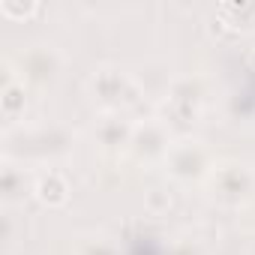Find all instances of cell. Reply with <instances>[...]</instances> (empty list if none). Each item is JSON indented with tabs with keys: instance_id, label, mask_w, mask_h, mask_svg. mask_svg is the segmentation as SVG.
Returning a JSON list of instances; mask_svg holds the SVG:
<instances>
[{
	"instance_id": "obj_11",
	"label": "cell",
	"mask_w": 255,
	"mask_h": 255,
	"mask_svg": "<svg viewBox=\"0 0 255 255\" xmlns=\"http://www.w3.org/2000/svg\"><path fill=\"white\" fill-rule=\"evenodd\" d=\"M0 108L6 120H15L24 111V81L18 75H6L3 90H0Z\"/></svg>"
},
{
	"instance_id": "obj_4",
	"label": "cell",
	"mask_w": 255,
	"mask_h": 255,
	"mask_svg": "<svg viewBox=\"0 0 255 255\" xmlns=\"http://www.w3.org/2000/svg\"><path fill=\"white\" fill-rule=\"evenodd\" d=\"M171 144H174V138H171V129H168V120L150 117L144 123H135V132H132V141H129V153L138 162H153V159H165Z\"/></svg>"
},
{
	"instance_id": "obj_13",
	"label": "cell",
	"mask_w": 255,
	"mask_h": 255,
	"mask_svg": "<svg viewBox=\"0 0 255 255\" xmlns=\"http://www.w3.org/2000/svg\"><path fill=\"white\" fill-rule=\"evenodd\" d=\"M0 12H3L6 18H30L39 12V3L36 0H0Z\"/></svg>"
},
{
	"instance_id": "obj_3",
	"label": "cell",
	"mask_w": 255,
	"mask_h": 255,
	"mask_svg": "<svg viewBox=\"0 0 255 255\" xmlns=\"http://www.w3.org/2000/svg\"><path fill=\"white\" fill-rule=\"evenodd\" d=\"M165 171L174 177V180H180V183H192V180H201V177H207L213 168H210V153H207V147H204V141H198V138H177L174 144H171V150L165 153Z\"/></svg>"
},
{
	"instance_id": "obj_14",
	"label": "cell",
	"mask_w": 255,
	"mask_h": 255,
	"mask_svg": "<svg viewBox=\"0 0 255 255\" xmlns=\"http://www.w3.org/2000/svg\"><path fill=\"white\" fill-rule=\"evenodd\" d=\"M168 207H171V195H168L165 189H150V192H147V210H150L153 216L165 213Z\"/></svg>"
},
{
	"instance_id": "obj_1",
	"label": "cell",
	"mask_w": 255,
	"mask_h": 255,
	"mask_svg": "<svg viewBox=\"0 0 255 255\" xmlns=\"http://www.w3.org/2000/svg\"><path fill=\"white\" fill-rule=\"evenodd\" d=\"M87 90L93 102L105 111H120L123 105H129L138 99V84L129 72H123L117 66H99L87 78Z\"/></svg>"
},
{
	"instance_id": "obj_9",
	"label": "cell",
	"mask_w": 255,
	"mask_h": 255,
	"mask_svg": "<svg viewBox=\"0 0 255 255\" xmlns=\"http://www.w3.org/2000/svg\"><path fill=\"white\" fill-rule=\"evenodd\" d=\"M165 96H168V105L177 114H195L201 99H204V90H201L198 78H174L165 87Z\"/></svg>"
},
{
	"instance_id": "obj_2",
	"label": "cell",
	"mask_w": 255,
	"mask_h": 255,
	"mask_svg": "<svg viewBox=\"0 0 255 255\" xmlns=\"http://www.w3.org/2000/svg\"><path fill=\"white\" fill-rule=\"evenodd\" d=\"M210 195L219 204H243L255 195V171L246 162H222L210 171Z\"/></svg>"
},
{
	"instance_id": "obj_12",
	"label": "cell",
	"mask_w": 255,
	"mask_h": 255,
	"mask_svg": "<svg viewBox=\"0 0 255 255\" xmlns=\"http://www.w3.org/2000/svg\"><path fill=\"white\" fill-rule=\"evenodd\" d=\"M75 255H117V246L105 234H87L75 240Z\"/></svg>"
},
{
	"instance_id": "obj_10",
	"label": "cell",
	"mask_w": 255,
	"mask_h": 255,
	"mask_svg": "<svg viewBox=\"0 0 255 255\" xmlns=\"http://www.w3.org/2000/svg\"><path fill=\"white\" fill-rule=\"evenodd\" d=\"M36 198L45 204V207H60V204H66V198H69V183H66V177L63 174H57V171H48V174H42L39 180H36Z\"/></svg>"
},
{
	"instance_id": "obj_6",
	"label": "cell",
	"mask_w": 255,
	"mask_h": 255,
	"mask_svg": "<svg viewBox=\"0 0 255 255\" xmlns=\"http://www.w3.org/2000/svg\"><path fill=\"white\" fill-rule=\"evenodd\" d=\"M132 132H135V123L126 120L120 111H105L96 126H93V138L102 150H123L129 147L132 141Z\"/></svg>"
},
{
	"instance_id": "obj_8",
	"label": "cell",
	"mask_w": 255,
	"mask_h": 255,
	"mask_svg": "<svg viewBox=\"0 0 255 255\" xmlns=\"http://www.w3.org/2000/svg\"><path fill=\"white\" fill-rule=\"evenodd\" d=\"M69 144L72 141H69L66 129H60V126H39V129H33L27 135L24 153L39 156V159H45V156H63L69 150Z\"/></svg>"
},
{
	"instance_id": "obj_5",
	"label": "cell",
	"mask_w": 255,
	"mask_h": 255,
	"mask_svg": "<svg viewBox=\"0 0 255 255\" xmlns=\"http://www.w3.org/2000/svg\"><path fill=\"white\" fill-rule=\"evenodd\" d=\"M60 66H63L60 51L54 45H45V42H36L18 54V75H21V81H30V84L54 81Z\"/></svg>"
},
{
	"instance_id": "obj_7",
	"label": "cell",
	"mask_w": 255,
	"mask_h": 255,
	"mask_svg": "<svg viewBox=\"0 0 255 255\" xmlns=\"http://www.w3.org/2000/svg\"><path fill=\"white\" fill-rule=\"evenodd\" d=\"M33 189H36V183L30 180V171L18 162L6 159L3 168H0V198H3V204H18Z\"/></svg>"
}]
</instances>
